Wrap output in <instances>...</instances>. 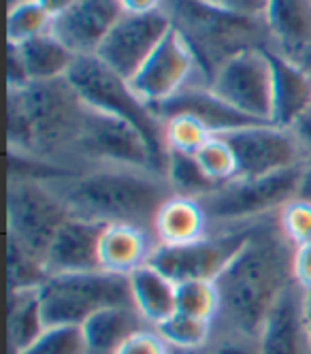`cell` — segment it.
<instances>
[{"label": "cell", "instance_id": "cell-32", "mask_svg": "<svg viewBox=\"0 0 311 354\" xmlns=\"http://www.w3.org/2000/svg\"><path fill=\"white\" fill-rule=\"evenodd\" d=\"M51 19L54 17L43 9L37 0L9 9V13H7V43L21 45L43 32H49Z\"/></svg>", "mask_w": 311, "mask_h": 354}, {"label": "cell", "instance_id": "cell-46", "mask_svg": "<svg viewBox=\"0 0 311 354\" xmlns=\"http://www.w3.org/2000/svg\"><path fill=\"white\" fill-rule=\"evenodd\" d=\"M305 322H307V333L311 344V290H305Z\"/></svg>", "mask_w": 311, "mask_h": 354}, {"label": "cell", "instance_id": "cell-7", "mask_svg": "<svg viewBox=\"0 0 311 354\" xmlns=\"http://www.w3.org/2000/svg\"><path fill=\"white\" fill-rule=\"evenodd\" d=\"M301 171L303 167L267 177H235L205 194L200 203L209 216L211 229L249 226L275 216L283 205L296 198Z\"/></svg>", "mask_w": 311, "mask_h": 354}, {"label": "cell", "instance_id": "cell-38", "mask_svg": "<svg viewBox=\"0 0 311 354\" xmlns=\"http://www.w3.org/2000/svg\"><path fill=\"white\" fill-rule=\"evenodd\" d=\"M7 82H9V90H21L28 84H32L28 77V71H26V64L19 56V49L13 43H9L7 47Z\"/></svg>", "mask_w": 311, "mask_h": 354}, {"label": "cell", "instance_id": "cell-11", "mask_svg": "<svg viewBox=\"0 0 311 354\" xmlns=\"http://www.w3.org/2000/svg\"><path fill=\"white\" fill-rule=\"evenodd\" d=\"M209 90L243 115L271 124L273 66L269 49H247L224 62L211 77Z\"/></svg>", "mask_w": 311, "mask_h": 354}, {"label": "cell", "instance_id": "cell-36", "mask_svg": "<svg viewBox=\"0 0 311 354\" xmlns=\"http://www.w3.org/2000/svg\"><path fill=\"white\" fill-rule=\"evenodd\" d=\"M205 354H261V346L254 335L214 326V335L205 348Z\"/></svg>", "mask_w": 311, "mask_h": 354}, {"label": "cell", "instance_id": "cell-18", "mask_svg": "<svg viewBox=\"0 0 311 354\" xmlns=\"http://www.w3.org/2000/svg\"><path fill=\"white\" fill-rule=\"evenodd\" d=\"M153 113L162 122L177 113L194 115L214 135H226L230 131H237V129H243V126H252V124H265V122H256V120L243 115L237 109H232L230 105H226L222 98H218L209 90V86H200V84H192V86H186L184 90H179L175 96L164 100L162 105L153 107Z\"/></svg>", "mask_w": 311, "mask_h": 354}, {"label": "cell", "instance_id": "cell-43", "mask_svg": "<svg viewBox=\"0 0 311 354\" xmlns=\"http://www.w3.org/2000/svg\"><path fill=\"white\" fill-rule=\"evenodd\" d=\"M37 3L51 15V17H58L60 13H64L75 0H37Z\"/></svg>", "mask_w": 311, "mask_h": 354}, {"label": "cell", "instance_id": "cell-44", "mask_svg": "<svg viewBox=\"0 0 311 354\" xmlns=\"http://www.w3.org/2000/svg\"><path fill=\"white\" fill-rule=\"evenodd\" d=\"M299 198L311 201V165H305L301 171V180H299Z\"/></svg>", "mask_w": 311, "mask_h": 354}, {"label": "cell", "instance_id": "cell-42", "mask_svg": "<svg viewBox=\"0 0 311 354\" xmlns=\"http://www.w3.org/2000/svg\"><path fill=\"white\" fill-rule=\"evenodd\" d=\"M164 0H122V7L128 13H149L162 9Z\"/></svg>", "mask_w": 311, "mask_h": 354}, {"label": "cell", "instance_id": "cell-48", "mask_svg": "<svg viewBox=\"0 0 311 354\" xmlns=\"http://www.w3.org/2000/svg\"><path fill=\"white\" fill-rule=\"evenodd\" d=\"M23 3H32V0H7L9 9H13V7H17V5H23Z\"/></svg>", "mask_w": 311, "mask_h": 354}, {"label": "cell", "instance_id": "cell-27", "mask_svg": "<svg viewBox=\"0 0 311 354\" xmlns=\"http://www.w3.org/2000/svg\"><path fill=\"white\" fill-rule=\"evenodd\" d=\"M164 177L169 180L175 194L192 196V198H202L205 194H209L218 186H222L202 173L194 154H184V151H173V149L167 156Z\"/></svg>", "mask_w": 311, "mask_h": 354}, {"label": "cell", "instance_id": "cell-6", "mask_svg": "<svg viewBox=\"0 0 311 354\" xmlns=\"http://www.w3.org/2000/svg\"><path fill=\"white\" fill-rule=\"evenodd\" d=\"M39 292L47 326H82L98 310L135 306L128 275L105 269L49 275Z\"/></svg>", "mask_w": 311, "mask_h": 354}, {"label": "cell", "instance_id": "cell-8", "mask_svg": "<svg viewBox=\"0 0 311 354\" xmlns=\"http://www.w3.org/2000/svg\"><path fill=\"white\" fill-rule=\"evenodd\" d=\"M68 218V207L47 180L9 175L7 235L17 239L43 263L51 241Z\"/></svg>", "mask_w": 311, "mask_h": 354}, {"label": "cell", "instance_id": "cell-33", "mask_svg": "<svg viewBox=\"0 0 311 354\" xmlns=\"http://www.w3.org/2000/svg\"><path fill=\"white\" fill-rule=\"evenodd\" d=\"M214 137V133L207 126L188 113H177L164 120V141L167 149L184 151V154H196V149Z\"/></svg>", "mask_w": 311, "mask_h": 354}, {"label": "cell", "instance_id": "cell-47", "mask_svg": "<svg viewBox=\"0 0 311 354\" xmlns=\"http://www.w3.org/2000/svg\"><path fill=\"white\" fill-rule=\"evenodd\" d=\"M173 354H205V350H177V348H173Z\"/></svg>", "mask_w": 311, "mask_h": 354}, {"label": "cell", "instance_id": "cell-28", "mask_svg": "<svg viewBox=\"0 0 311 354\" xmlns=\"http://www.w3.org/2000/svg\"><path fill=\"white\" fill-rule=\"evenodd\" d=\"M49 271L41 259H37L32 252L26 250L17 239L7 235V280L9 292L19 290H39Z\"/></svg>", "mask_w": 311, "mask_h": 354}, {"label": "cell", "instance_id": "cell-31", "mask_svg": "<svg viewBox=\"0 0 311 354\" xmlns=\"http://www.w3.org/2000/svg\"><path fill=\"white\" fill-rule=\"evenodd\" d=\"M198 167L202 173L214 180L216 184H226L237 177V156L235 149L230 147V143L222 135H214L207 139L194 154Z\"/></svg>", "mask_w": 311, "mask_h": 354}, {"label": "cell", "instance_id": "cell-24", "mask_svg": "<svg viewBox=\"0 0 311 354\" xmlns=\"http://www.w3.org/2000/svg\"><path fill=\"white\" fill-rule=\"evenodd\" d=\"M265 19L273 37V52L290 58L311 45V0H269Z\"/></svg>", "mask_w": 311, "mask_h": 354}, {"label": "cell", "instance_id": "cell-25", "mask_svg": "<svg viewBox=\"0 0 311 354\" xmlns=\"http://www.w3.org/2000/svg\"><path fill=\"white\" fill-rule=\"evenodd\" d=\"M30 82H51L68 75L77 56L51 32H43L17 45Z\"/></svg>", "mask_w": 311, "mask_h": 354}, {"label": "cell", "instance_id": "cell-14", "mask_svg": "<svg viewBox=\"0 0 311 354\" xmlns=\"http://www.w3.org/2000/svg\"><path fill=\"white\" fill-rule=\"evenodd\" d=\"M237 156V177H267L305 167L301 145L290 129L275 124H252L222 135Z\"/></svg>", "mask_w": 311, "mask_h": 354}, {"label": "cell", "instance_id": "cell-17", "mask_svg": "<svg viewBox=\"0 0 311 354\" xmlns=\"http://www.w3.org/2000/svg\"><path fill=\"white\" fill-rule=\"evenodd\" d=\"M105 224L70 216L56 233L54 241H51L45 267L49 275L56 273H82V271H98L100 259H98V248H100V235Z\"/></svg>", "mask_w": 311, "mask_h": 354}, {"label": "cell", "instance_id": "cell-12", "mask_svg": "<svg viewBox=\"0 0 311 354\" xmlns=\"http://www.w3.org/2000/svg\"><path fill=\"white\" fill-rule=\"evenodd\" d=\"M192 84L209 86V80L200 68L192 47L175 26L131 80L137 96L151 109Z\"/></svg>", "mask_w": 311, "mask_h": 354}, {"label": "cell", "instance_id": "cell-21", "mask_svg": "<svg viewBox=\"0 0 311 354\" xmlns=\"http://www.w3.org/2000/svg\"><path fill=\"white\" fill-rule=\"evenodd\" d=\"M211 233V222L200 198L173 194L164 201L153 220V237L158 245H186Z\"/></svg>", "mask_w": 311, "mask_h": 354}, {"label": "cell", "instance_id": "cell-9", "mask_svg": "<svg viewBox=\"0 0 311 354\" xmlns=\"http://www.w3.org/2000/svg\"><path fill=\"white\" fill-rule=\"evenodd\" d=\"M75 167H131L162 173L147 139L128 120L86 105L79 143L75 149Z\"/></svg>", "mask_w": 311, "mask_h": 354}, {"label": "cell", "instance_id": "cell-34", "mask_svg": "<svg viewBox=\"0 0 311 354\" xmlns=\"http://www.w3.org/2000/svg\"><path fill=\"white\" fill-rule=\"evenodd\" d=\"M17 354H88V346L82 326L58 324L47 326L28 348Z\"/></svg>", "mask_w": 311, "mask_h": 354}, {"label": "cell", "instance_id": "cell-37", "mask_svg": "<svg viewBox=\"0 0 311 354\" xmlns=\"http://www.w3.org/2000/svg\"><path fill=\"white\" fill-rule=\"evenodd\" d=\"M115 354H173V348L162 339L153 326H145L135 335L128 337Z\"/></svg>", "mask_w": 311, "mask_h": 354}, {"label": "cell", "instance_id": "cell-1", "mask_svg": "<svg viewBox=\"0 0 311 354\" xmlns=\"http://www.w3.org/2000/svg\"><path fill=\"white\" fill-rule=\"evenodd\" d=\"M292 257L294 245L281 233L277 214L256 222L216 280L220 314L214 326L258 337L273 303L294 282Z\"/></svg>", "mask_w": 311, "mask_h": 354}, {"label": "cell", "instance_id": "cell-16", "mask_svg": "<svg viewBox=\"0 0 311 354\" xmlns=\"http://www.w3.org/2000/svg\"><path fill=\"white\" fill-rule=\"evenodd\" d=\"M261 354H311L305 322V290L292 282L283 290L258 333Z\"/></svg>", "mask_w": 311, "mask_h": 354}, {"label": "cell", "instance_id": "cell-26", "mask_svg": "<svg viewBox=\"0 0 311 354\" xmlns=\"http://www.w3.org/2000/svg\"><path fill=\"white\" fill-rule=\"evenodd\" d=\"M39 290L9 292L7 328H9L11 354H17L23 348H28L47 328L45 318H43V306H41V292Z\"/></svg>", "mask_w": 311, "mask_h": 354}, {"label": "cell", "instance_id": "cell-13", "mask_svg": "<svg viewBox=\"0 0 311 354\" xmlns=\"http://www.w3.org/2000/svg\"><path fill=\"white\" fill-rule=\"evenodd\" d=\"M171 28L173 19L167 9L149 13L126 11L98 47L96 58L131 82Z\"/></svg>", "mask_w": 311, "mask_h": 354}, {"label": "cell", "instance_id": "cell-2", "mask_svg": "<svg viewBox=\"0 0 311 354\" xmlns=\"http://www.w3.org/2000/svg\"><path fill=\"white\" fill-rule=\"evenodd\" d=\"M7 113L9 154L77 173L75 149L84 129L86 103L66 77L9 90Z\"/></svg>", "mask_w": 311, "mask_h": 354}, {"label": "cell", "instance_id": "cell-5", "mask_svg": "<svg viewBox=\"0 0 311 354\" xmlns=\"http://www.w3.org/2000/svg\"><path fill=\"white\" fill-rule=\"evenodd\" d=\"M66 80L82 96L88 107L120 115L135 124L147 139L151 151L158 158L162 171H167V141H164V122L147 107L133 90L131 82L111 71L96 56H79L70 66Z\"/></svg>", "mask_w": 311, "mask_h": 354}, {"label": "cell", "instance_id": "cell-3", "mask_svg": "<svg viewBox=\"0 0 311 354\" xmlns=\"http://www.w3.org/2000/svg\"><path fill=\"white\" fill-rule=\"evenodd\" d=\"M47 184L70 216L100 224H135L153 233V220L175 192L162 173L131 167H88Z\"/></svg>", "mask_w": 311, "mask_h": 354}, {"label": "cell", "instance_id": "cell-19", "mask_svg": "<svg viewBox=\"0 0 311 354\" xmlns=\"http://www.w3.org/2000/svg\"><path fill=\"white\" fill-rule=\"evenodd\" d=\"M273 66V113L271 124L279 129L290 126L311 105V75L292 58L269 49Z\"/></svg>", "mask_w": 311, "mask_h": 354}, {"label": "cell", "instance_id": "cell-20", "mask_svg": "<svg viewBox=\"0 0 311 354\" xmlns=\"http://www.w3.org/2000/svg\"><path fill=\"white\" fill-rule=\"evenodd\" d=\"M158 245L153 233L135 224H105L100 235L98 259L100 269L131 275L149 263L153 248Z\"/></svg>", "mask_w": 311, "mask_h": 354}, {"label": "cell", "instance_id": "cell-39", "mask_svg": "<svg viewBox=\"0 0 311 354\" xmlns=\"http://www.w3.org/2000/svg\"><path fill=\"white\" fill-rule=\"evenodd\" d=\"M209 3L245 17H265L269 9V0H209Z\"/></svg>", "mask_w": 311, "mask_h": 354}, {"label": "cell", "instance_id": "cell-40", "mask_svg": "<svg viewBox=\"0 0 311 354\" xmlns=\"http://www.w3.org/2000/svg\"><path fill=\"white\" fill-rule=\"evenodd\" d=\"M292 275H294V282L303 290H311V243L294 248Z\"/></svg>", "mask_w": 311, "mask_h": 354}, {"label": "cell", "instance_id": "cell-29", "mask_svg": "<svg viewBox=\"0 0 311 354\" xmlns=\"http://www.w3.org/2000/svg\"><path fill=\"white\" fill-rule=\"evenodd\" d=\"M162 339L177 350H205L214 335V322L175 312L169 320L156 326Z\"/></svg>", "mask_w": 311, "mask_h": 354}, {"label": "cell", "instance_id": "cell-22", "mask_svg": "<svg viewBox=\"0 0 311 354\" xmlns=\"http://www.w3.org/2000/svg\"><path fill=\"white\" fill-rule=\"evenodd\" d=\"M133 303L147 326H158L177 312V284L153 265H143L131 275Z\"/></svg>", "mask_w": 311, "mask_h": 354}, {"label": "cell", "instance_id": "cell-30", "mask_svg": "<svg viewBox=\"0 0 311 354\" xmlns=\"http://www.w3.org/2000/svg\"><path fill=\"white\" fill-rule=\"evenodd\" d=\"M177 312L216 322L220 314V292L216 282L190 280L177 284Z\"/></svg>", "mask_w": 311, "mask_h": 354}, {"label": "cell", "instance_id": "cell-10", "mask_svg": "<svg viewBox=\"0 0 311 354\" xmlns=\"http://www.w3.org/2000/svg\"><path fill=\"white\" fill-rule=\"evenodd\" d=\"M249 226L232 229H211L205 239L186 245H156L149 265L160 269L175 284L190 280L216 282L226 265L237 257V252L249 237Z\"/></svg>", "mask_w": 311, "mask_h": 354}, {"label": "cell", "instance_id": "cell-35", "mask_svg": "<svg viewBox=\"0 0 311 354\" xmlns=\"http://www.w3.org/2000/svg\"><path fill=\"white\" fill-rule=\"evenodd\" d=\"M277 222L281 233L294 248L311 243V201L299 196L292 198L277 212Z\"/></svg>", "mask_w": 311, "mask_h": 354}, {"label": "cell", "instance_id": "cell-4", "mask_svg": "<svg viewBox=\"0 0 311 354\" xmlns=\"http://www.w3.org/2000/svg\"><path fill=\"white\" fill-rule=\"evenodd\" d=\"M162 9L211 82L216 71L247 49H273V37L265 17H245L211 5L209 0H164Z\"/></svg>", "mask_w": 311, "mask_h": 354}, {"label": "cell", "instance_id": "cell-15", "mask_svg": "<svg viewBox=\"0 0 311 354\" xmlns=\"http://www.w3.org/2000/svg\"><path fill=\"white\" fill-rule=\"evenodd\" d=\"M124 13L122 0H75L64 13L51 19L49 32L77 58L96 56L98 47Z\"/></svg>", "mask_w": 311, "mask_h": 354}, {"label": "cell", "instance_id": "cell-41", "mask_svg": "<svg viewBox=\"0 0 311 354\" xmlns=\"http://www.w3.org/2000/svg\"><path fill=\"white\" fill-rule=\"evenodd\" d=\"M290 131L294 133L299 145H301V151L305 156V165H311V105L309 109L290 126Z\"/></svg>", "mask_w": 311, "mask_h": 354}, {"label": "cell", "instance_id": "cell-45", "mask_svg": "<svg viewBox=\"0 0 311 354\" xmlns=\"http://www.w3.org/2000/svg\"><path fill=\"white\" fill-rule=\"evenodd\" d=\"M290 58L311 75V45H307L305 49H301L299 54H294V56H290Z\"/></svg>", "mask_w": 311, "mask_h": 354}, {"label": "cell", "instance_id": "cell-23", "mask_svg": "<svg viewBox=\"0 0 311 354\" xmlns=\"http://www.w3.org/2000/svg\"><path fill=\"white\" fill-rule=\"evenodd\" d=\"M145 326L147 324L135 306H115L94 312L82 324V333L88 354H115L128 337Z\"/></svg>", "mask_w": 311, "mask_h": 354}]
</instances>
